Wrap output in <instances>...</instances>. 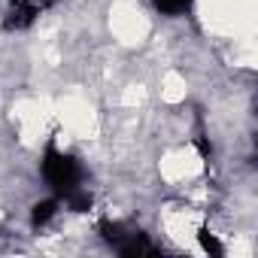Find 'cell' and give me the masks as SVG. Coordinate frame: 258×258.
Here are the masks:
<instances>
[{"label": "cell", "instance_id": "4", "mask_svg": "<svg viewBox=\"0 0 258 258\" xmlns=\"http://www.w3.org/2000/svg\"><path fill=\"white\" fill-rule=\"evenodd\" d=\"M55 213H58V201H55V198L40 201V204L31 207V225H34V228H43V225H49V222L55 219Z\"/></svg>", "mask_w": 258, "mask_h": 258}, {"label": "cell", "instance_id": "2", "mask_svg": "<svg viewBox=\"0 0 258 258\" xmlns=\"http://www.w3.org/2000/svg\"><path fill=\"white\" fill-rule=\"evenodd\" d=\"M43 10L37 7V0H10V13H7V28L10 31H25L37 22Z\"/></svg>", "mask_w": 258, "mask_h": 258}, {"label": "cell", "instance_id": "7", "mask_svg": "<svg viewBox=\"0 0 258 258\" xmlns=\"http://www.w3.org/2000/svg\"><path fill=\"white\" fill-rule=\"evenodd\" d=\"M152 4H155L164 16H182V13L191 7V0H152Z\"/></svg>", "mask_w": 258, "mask_h": 258}, {"label": "cell", "instance_id": "9", "mask_svg": "<svg viewBox=\"0 0 258 258\" xmlns=\"http://www.w3.org/2000/svg\"><path fill=\"white\" fill-rule=\"evenodd\" d=\"M195 146H198V152H201V155H204V158L210 161V155H213V146H210V143H207L204 137H198V140H195Z\"/></svg>", "mask_w": 258, "mask_h": 258}, {"label": "cell", "instance_id": "8", "mask_svg": "<svg viewBox=\"0 0 258 258\" xmlns=\"http://www.w3.org/2000/svg\"><path fill=\"white\" fill-rule=\"evenodd\" d=\"M198 240H201L204 252H210L213 258H222V252H225V249H222V243H219V240H216V237H213L207 228H201V231H198Z\"/></svg>", "mask_w": 258, "mask_h": 258}, {"label": "cell", "instance_id": "5", "mask_svg": "<svg viewBox=\"0 0 258 258\" xmlns=\"http://www.w3.org/2000/svg\"><path fill=\"white\" fill-rule=\"evenodd\" d=\"M64 201H67V207L73 210V213H88L91 210V195H88V188H73L70 195H64Z\"/></svg>", "mask_w": 258, "mask_h": 258}, {"label": "cell", "instance_id": "3", "mask_svg": "<svg viewBox=\"0 0 258 258\" xmlns=\"http://www.w3.org/2000/svg\"><path fill=\"white\" fill-rule=\"evenodd\" d=\"M118 252L124 258H137V255H155L158 249L149 243V237L143 231H137V234H124V240L118 243Z\"/></svg>", "mask_w": 258, "mask_h": 258}, {"label": "cell", "instance_id": "1", "mask_svg": "<svg viewBox=\"0 0 258 258\" xmlns=\"http://www.w3.org/2000/svg\"><path fill=\"white\" fill-rule=\"evenodd\" d=\"M40 170H43V179L49 182V188H52L58 198L70 195V191H73V188H79V185H82V179H85L82 164H79L73 155L58 152V149H55V143H49V146H46V155H43Z\"/></svg>", "mask_w": 258, "mask_h": 258}, {"label": "cell", "instance_id": "6", "mask_svg": "<svg viewBox=\"0 0 258 258\" xmlns=\"http://www.w3.org/2000/svg\"><path fill=\"white\" fill-rule=\"evenodd\" d=\"M97 231H100V237H103L106 243H112V246H118V243L124 240V228H121L118 222H109V219H103V222L97 225Z\"/></svg>", "mask_w": 258, "mask_h": 258}]
</instances>
